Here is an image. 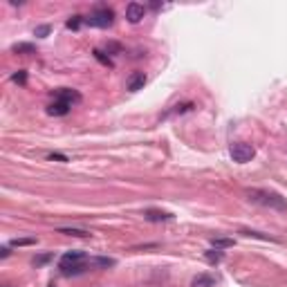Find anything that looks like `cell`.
<instances>
[{
	"label": "cell",
	"mask_w": 287,
	"mask_h": 287,
	"mask_svg": "<svg viewBox=\"0 0 287 287\" xmlns=\"http://www.w3.org/2000/svg\"><path fill=\"white\" fill-rule=\"evenodd\" d=\"M222 258H225V254H222L220 249H211V251H207V254H204V260H207L209 265H218Z\"/></svg>",
	"instance_id": "12"
},
{
	"label": "cell",
	"mask_w": 287,
	"mask_h": 287,
	"mask_svg": "<svg viewBox=\"0 0 287 287\" xmlns=\"http://www.w3.org/2000/svg\"><path fill=\"white\" fill-rule=\"evenodd\" d=\"M188 110H193V104H179L175 106L171 113H166V117H171V115H182V113H188Z\"/></svg>",
	"instance_id": "13"
},
{
	"label": "cell",
	"mask_w": 287,
	"mask_h": 287,
	"mask_svg": "<svg viewBox=\"0 0 287 287\" xmlns=\"http://www.w3.org/2000/svg\"><path fill=\"white\" fill-rule=\"evenodd\" d=\"M94 57L99 58L101 63H106V65H113V61H110L108 57H104V52H101V50H94Z\"/></svg>",
	"instance_id": "22"
},
{
	"label": "cell",
	"mask_w": 287,
	"mask_h": 287,
	"mask_svg": "<svg viewBox=\"0 0 287 287\" xmlns=\"http://www.w3.org/2000/svg\"><path fill=\"white\" fill-rule=\"evenodd\" d=\"M128 90L130 92H137V90H141L144 85H146V74L144 72H132L130 76H128Z\"/></svg>",
	"instance_id": "7"
},
{
	"label": "cell",
	"mask_w": 287,
	"mask_h": 287,
	"mask_svg": "<svg viewBox=\"0 0 287 287\" xmlns=\"http://www.w3.org/2000/svg\"><path fill=\"white\" fill-rule=\"evenodd\" d=\"M57 101H61V104H67L72 108L74 104H79L81 101V94L76 92V90H72V88H61V90H57Z\"/></svg>",
	"instance_id": "5"
},
{
	"label": "cell",
	"mask_w": 287,
	"mask_h": 287,
	"mask_svg": "<svg viewBox=\"0 0 287 287\" xmlns=\"http://www.w3.org/2000/svg\"><path fill=\"white\" fill-rule=\"evenodd\" d=\"M50 29H52V27H50V25H41V27H36V29H34V34H36V36H47V34H50Z\"/></svg>",
	"instance_id": "21"
},
{
	"label": "cell",
	"mask_w": 287,
	"mask_h": 287,
	"mask_svg": "<svg viewBox=\"0 0 287 287\" xmlns=\"http://www.w3.org/2000/svg\"><path fill=\"white\" fill-rule=\"evenodd\" d=\"M247 198L256 204H263V207H269V209H278V211H285L287 209L285 200H283L278 193H274V191H267V188H249V191H247Z\"/></svg>",
	"instance_id": "1"
},
{
	"label": "cell",
	"mask_w": 287,
	"mask_h": 287,
	"mask_svg": "<svg viewBox=\"0 0 287 287\" xmlns=\"http://www.w3.org/2000/svg\"><path fill=\"white\" fill-rule=\"evenodd\" d=\"M256 155L254 146L251 144H245V141H238V144H233L231 146V157H233V162H238V164H247V162H251Z\"/></svg>",
	"instance_id": "4"
},
{
	"label": "cell",
	"mask_w": 287,
	"mask_h": 287,
	"mask_svg": "<svg viewBox=\"0 0 287 287\" xmlns=\"http://www.w3.org/2000/svg\"><path fill=\"white\" fill-rule=\"evenodd\" d=\"M11 52H16V54H34V52H36V47H34L32 43H16V45H11Z\"/></svg>",
	"instance_id": "11"
},
{
	"label": "cell",
	"mask_w": 287,
	"mask_h": 287,
	"mask_svg": "<svg viewBox=\"0 0 287 287\" xmlns=\"http://www.w3.org/2000/svg\"><path fill=\"white\" fill-rule=\"evenodd\" d=\"M11 81H14V83H20V85H25V83H27V72H25V70H18V72H14V74H11Z\"/></svg>",
	"instance_id": "17"
},
{
	"label": "cell",
	"mask_w": 287,
	"mask_h": 287,
	"mask_svg": "<svg viewBox=\"0 0 287 287\" xmlns=\"http://www.w3.org/2000/svg\"><path fill=\"white\" fill-rule=\"evenodd\" d=\"M0 256H2V258H7V256H9V247H2V249H0Z\"/></svg>",
	"instance_id": "25"
},
{
	"label": "cell",
	"mask_w": 287,
	"mask_h": 287,
	"mask_svg": "<svg viewBox=\"0 0 287 287\" xmlns=\"http://www.w3.org/2000/svg\"><path fill=\"white\" fill-rule=\"evenodd\" d=\"M213 285H216V278L209 276V274H198L191 281V287H213Z\"/></svg>",
	"instance_id": "10"
},
{
	"label": "cell",
	"mask_w": 287,
	"mask_h": 287,
	"mask_svg": "<svg viewBox=\"0 0 287 287\" xmlns=\"http://www.w3.org/2000/svg\"><path fill=\"white\" fill-rule=\"evenodd\" d=\"M242 233H245L247 238H258V240H276V238H272V235H265V233H260V231H249V229H245Z\"/></svg>",
	"instance_id": "14"
},
{
	"label": "cell",
	"mask_w": 287,
	"mask_h": 287,
	"mask_svg": "<svg viewBox=\"0 0 287 287\" xmlns=\"http://www.w3.org/2000/svg\"><path fill=\"white\" fill-rule=\"evenodd\" d=\"M90 265H101V267H113V265H115V260H113V258H94V260H90Z\"/></svg>",
	"instance_id": "18"
},
{
	"label": "cell",
	"mask_w": 287,
	"mask_h": 287,
	"mask_svg": "<svg viewBox=\"0 0 287 287\" xmlns=\"http://www.w3.org/2000/svg\"><path fill=\"white\" fill-rule=\"evenodd\" d=\"M81 23H85V18H81V16H72V18L67 20V29H79Z\"/></svg>",
	"instance_id": "19"
},
{
	"label": "cell",
	"mask_w": 287,
	"mask_h": 287,
	"mask_svg": "<svg viewBox=\"0 0 287 287\" xmlns=\"http://www.w3.org/2000/svg\"><path fill=\"white\" fill-rule=\"evenodd\" d=\"M34 242H36L34 238H20V240L16 238V240H11V247H25V245H34Z\"/></svg>",
	"instance_id": "20"
},
{
	"label": "cell",
	"mask_w": 287,
	"mask_h": 287,
	"mask_svg": "<svg viewBox=\"0 0 287 287\" xmlns=\"http://www.w3.org/2000/svg\"><path fill=\"white\" fill-rule=\"evenodd\" d=\"M115 23V11L108 9V7H99V9H94L92 14L85 18V25H90V27H110V25Z\"/></svg>",
	"instance_id": "3"
},
{
	"label": "cell",
	"mask_w": 287,
	"mask_h": 287,
	"mask_svg": "<svg viewBox=\"0 0 287 287\" xmlns=\"http://www.w3.org/2000/svg\"><path fill=\"white\" fill-rule=\"evenodd\" d=\"M144 218H146L148 222H169L173 220V216L166 211H160V209H148L146 213H144Z\"/></svg>",
	"instance_id": "8"
},
{
	"label": "cell",
	"mask_w": 287,
	"mask_h": 287,
	"mask_svg": "<svg viewBox=\"0 0 287 287\" xmlns=\"http://www.w3.org/2000/svg\"><path fill=\"white\" fill-rule=\"evenodd\" d=\"M61 233H67V235H76V238H88V231L85 229H58Z\"/></svg>",
	"instance_id": "16"
},
{
	"label": "cell",
	"mask_w": 287,
	"mask_h": 287,
	"mask_svg": "<svg viewBox=\"0 0 287 287\" xmlns=\"http://www.w3.org/2000/svg\"><path fill=\"white\" fill-rule=\"evenodd\" d=\"M211 245L216 247V249H222V247H231V245H233V240H231V238H213Z\"/></svg>",
	"instance_id": "15"
},
{
	"label": "cell",
	"mask_w": 287,
	"mask_h": 287,
	"mask_svg": "<svg viewBox=\"0 0 287 287\" xmlns=\"http://www.w3.org/2000/svg\"><path fill=\"white\" fill-rule=\"evenodd\" d=\"M146 16V7L144 5H139V2H130V5L126 7V18H128V23H139L141 18Z\"/></svg>",
	"instance_id": "6"
},
{
	"label": "cell",
	"mask_w": 287,
	"mask_h": 287,
	"mask_svg": "<svg viewBox=\"0 0 287 287\" xmlns=\"http://www.w3.org/2000/svg\"><path fill=\"white\" fill-rule=\"evenodd\" d=\"M85 254L83 251H67V254L61 256V260H58V269H61V274H65V276H76V274L85 272Z\"/></svg>",
	"instance_id": "2"
},
{
	"label": "cell",
	"mask_w": 287,
	"mask_h": 287,
	"mask_svg": "<svg viewBox=\"0 0 287 287\" xmlns=\"http://www.w3.org/2000/svg\"><path fill=\"white\" fill-rule=\"evenodd\" d=\"M67 113H70V106L61 104V101H54V104L47 106V115H52V117H63Z\"/></svg>",
	"instance_id": "9"
},
{
	"label": "cell",
	"mask_w": 287,
	"mask_h": 287,
	"mask_svg": "<svg viewBox=\"0 0 287 287\" xmlns=\"http://www.w3.org/2000/svg\"><path fill=\"white\" fill-rule=\"evenodd\" d=\"M50 160H61V162H65V157L58 155V153H52V155H50Z\"/></svg>",
	"instance_id": "24"
},
{
	"label": "cell",
	"mask_w": 287,
	"mask_h": 287,
	"mask_svg": "<svg viewBox=\"0 0 287 287\" xmlns=\"http://www.w3.org/2000/svg\"><path fill=\"white\" fill-rule=\"evenodd\" d=\"M52 258V254H45V256H38V258H34V265H43V263H47V260Z\"/></svg>",
	"instance_id": "23"
}]
</instances>
